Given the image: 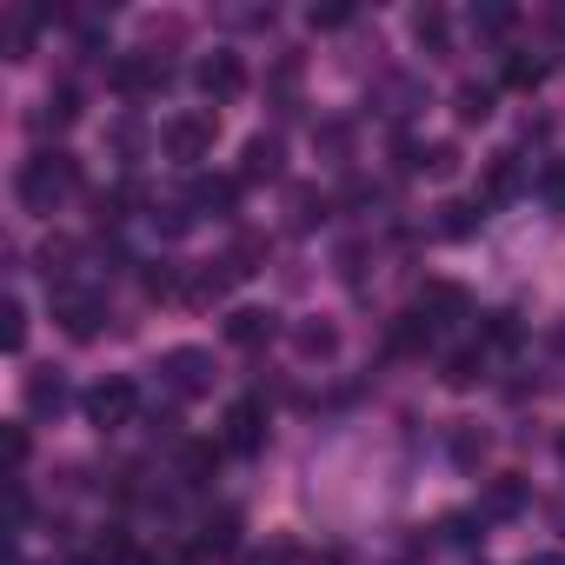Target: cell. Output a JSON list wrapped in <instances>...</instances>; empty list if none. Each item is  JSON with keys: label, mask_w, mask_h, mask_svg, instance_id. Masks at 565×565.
<instances>
[{"label": "cell", "mask_w": 565, "mask_h": 565, "mask_svg": "<svg viewBox=\"0 0 565 565\" xmlns=\"http://www.w3.org/2000/svg\"><path fill=\"white\" fill-rule=\"evenodd\" d=\"M14 186H21V206H28V213H54V206L81 186V160H74V153H34Z\"/></svg>", "instance_id": "1"}, {"label": "cell", "mask_w": 565, "mask_h": 565, "mask_svg": "<svg viewBox=\"0 0 565 565\" xmlns=\"http://www.w3.org/2000/svg\"><path fill=\"white\" fill-rule=\"evenodd\" d=\"M167 81H173V67H167L160 54H120V61L107 67V87H114L120 100H153V94H167Z\"/></svg>", "instance_id": "2"}, {"label": "cell", "mask_w": 565, "mask_h": 565, "mask_svg": "<svg viewBox=\"0 0 565 565\" xmlns=\"http://www.w3.org/2000/svg\"><path fill=\"white\" fill-rule=\"evenodd\" d=\"M213 114H173L167 127H160V153L167 160H180V167H200L206 153H213Z\"/></svg>", "instance_id": "3"}, {"label": "cell", "mask_w": 565, "mask_h": 565, "mask_svg": "<svg viewBox=\"0 0 565 565\" xmlns=\"http://www.w3.org/2000/svg\"><path fill=\"white\" fill-rule=\"evenodd\" d=\"M81 406H87V426H100V433H120V426L140 413V386H134V380H100V386H94Z\"/></svg>", "instance_id": "4"}, {"label": "cell", "mask_w": 565, "mask_h": 565, "mask_svg": "<svg viewBox=\"0 0 565 565\" xmlns=\"http://www.w3.org/2000/svg\"><path fill=\"white\" fill-rule=\"evenodd\" d=\"M160 380H167L173 399H200V393L213 386V353H200V347H173V353L160 360Z\"/></svg>", "instance_id": "5"}, {"label": "cell", "mask_w": 565, "mask_h": 565, "mask_svg": "<svg viewBox=\"0 0 565 565\" xmlns=\"http://www.w3.org/2000/svg\"><path fill=\"white\" fill-rule=\"evenodd\" d=\"M193 81H200V94H206V100H239V94H246V61H239V54H226V47H213V54L193 67Z\"/></svg>", "instance_id": "6"}, {"label": "cell", "mask_w": 565, "mask_h": 565, "mask_svg": "<svg viewBox=\"0 0 565 565\" xmlns=\"http://www.w3.org/2000/svg\"><path fill=\"white\" fill-rule=\"evenodd\" d=\"M54 320H61V333H67V340H94V333H100V320H107V307H100V294L61 287V294H54Z\"/></svg>", "instance_id": "7"}, {"label": "cell", "mask_w": 565, "mask_h": 565, "mask_svg": "<svg viewBox=\"0 0 565 565\" xmlns=\"http://www.w3.org/2000/svg\"><path fill=\"white\" fill-rule=\"evenodd\" d=\"M220 446L226 452H259L266 446V406L259 399H233L226 419H220Z\"/></svg>", "instance_id": "8"}, {"label": "cell", "mask_w": 565, "mask_h": 565, "mask_svg": "<svg viewBox=\"0 0 565 565\" xmlns=\"http://www.w3.org/2000/svg\"><path fill=\"white\" fill-rule=\"evenodd\" d=\"M519 193V153H492L486 160V180H479V206H499Z\"/></svg>", "instance_id": "9"}, {"label": "cell", "mask_w": 565, "mask_h": 565, "mask_svg": "<svg viewBox=\"0 0 565 565\" xmlns=\"http://www.w3.org/2000/svg\"><path fill=\"white\" fill-rule=\"evenodd\" d=\"M279 160H287V153H279V140L273 134H253L246 140V160H239V180H279Z\"/></svg>", "instance_id": "10"}, {"label": "cell", "mask_w": 565, "mask_h": 565, "mask_svg": "<svg viewBox=\"0 0 565 565\" xmlns=\"http://www.w3.org/2000/svg\"><path fill=\"white\" fill-rule=\"evenodd\" d=\"M226 340H233V347L273 340V313H266V307H233V313H226Z\"/></svg>", "instance_id": "11"}, {"label": "cell", "mask_w": 565, "mask_h": 565, "mask_svg": "<svg viewBox=\"0 0 565 565\" xmlns=\"http://www.w3.org/2000/svg\"><path fill=\"white\" fill-rule=\"evenodd\" d=\"M186 200H193L200 213H233V200H239V180H220V173H200Z\"/></svg>", "instance_id": "12"}, {"label": "cell", "mask_w": 565, "mask_h": 565, "mask_svg": "<svg viewBox=\"0 0 565 565\" xmlns=\"http://www.w3.org/2000/svg\"><path fill=\"white\" fill-rule=\"evenodd\" d=\"M233 552H239V519H233V512L206 519V525H200V558H233Z\"/></svg>", "instance_id": "13"}, {"label": "cell", "mask_w": 565, "mask_h": 565, "mask_svg": "<svg viewBox=\"0 0 565 565\" xmlns=\"http://www.w3.org/2000/svg\"><path fill=\"white\" fill-rule=\"evenodd\" d=\"M233 279V259H213V266H186V300H220Z\"/></svg>", "instance_id": "14"}, {"label": "cell", "mask_w": 565, "mask_h": 565, "mask_svg": "<svg viewBox=\"0 0 565 565\" xmlns=\"http://www.w3.org/2000/svg\"><path fill=\"white\" fill-rule=\"evenodd\" d=\"M67 406V380L47 366V373H28V413H61Z\"/></svg>", "instance_id": "15"}, {"label": "cell", "mask_w": 565, "mask_h": 565, "mask_svg": "<svg viewBox=\"0 0 565 565\" xmlns=\"http://www.w3.org/2000/svg\"><path fill=\"white\" fill-rule=\"evenodd\" d=\"M419 313H426L433 327H446V320L466 313V294H459V287H426V294H419Z\"/></svg>", "instance_id": "16"}, {"label": "cell", "mask_w": 565, "mask_h": 565, "mask_svg": "<svg viewBox=\"0 0 565 565\" xmlns=\"http://www.w3.org/2000/svg\"><path fill=\"white\" fill-rule=\"evenodd\" d=\"M433 333H439V327H433L426 313H399V320H393V353H419V347H433Z\"/></svg>", "instance_id": "17"}, {"label": "cell", "mask_w": 565, "mask_h": 565, "mask_svg": "<svg viewBox=\"0 0 565 565\" xmlns=\"http://www.w3.org/2000/svg\"><path fill=\"white\" fill-rule=\"evenodd\" d=\"M213 466H220V446H213V439H193V446L180 452V472H186V486H200Z\"/></svg>", "instance_id": "18"}, {"label": "cell", "mask_w": 565, "mask_h": 565, "mask_svg": "<svg viewBox=\"0 0 565 565\" xmlns=\"http://www.w3.org/2000/svg\"><path fill=\"white\" fill-rule=\"evenodd\" d=\"M519 505H525V486H519V479H492V486H486V512H492V519H512Z\"/></svg>", "instance_id": "19"}, {"label": "cell", "mask_w": 565, "mask_h": 565, "mask_svg": "<svg viewBox=\"0 0 565 565\" xmlns=\"http://www.w3.org/2000/svg\"><path fill=\"white\" fill-rule=\"evenodd\" d=\"M0 347H8V353H21V347H28V307H21V300L0 307Z\"/></svg>", "instance_id": "20"}, {"label": "cell", "mask_w": 565, "mask_h": 565, "mask_svg": "<svg viewBox=\"0 0 565 565\" xmlns=\"http://www.w3.org/2000/svg\"><path fill=\"white\" fill-rule=\"evenodd\" d=\"M439 213H446V220H439V233H446V239H466V233H472V226L486 220V213H479L472 200H452V206H439Z\"/></svg>", "instance_id": "21"}, {"label": "cell", "mask_w": 565, "mask_h": 565, "mask_svg": "<svg viewBox=\"0 0 565 565\" xmlns=\"http://www.w3.org/2000/svg\"><path fill=\"white\" fill-rule=\"evenodd\" d=\"M413 34H419V47L446 54V14H439V8H419V14H413Z\"/></svg>", "instance_id": "22"}, {"label": "cell", "mask_w": 565, "mask_h": 565, "mask_svg": "<svg viewBox=\"0 0 565 565\" xmlns=\"http://www.w3.org/2000/svg\"><path fill=\"white\" fill-rule=\"evenodd\" d=\"M294 347H300L307 360H327V353L340 347V333H333V327H300V333H294Z\"/></svg>", "instance_id": "23"}, {"label": "cell", "mask_w": 565, "mask_h": 565, "mask_svg": "<svg viewBox=\"0 0 565 565\" xmlns=\"http://www.w3.org/2000/svg\"><path fill=\"white\" fill-rule=\"evenodd\" d=\"M512 21H519V14L505 8V0H486V8L472 14V28H479V34H512Z\"/></svg>", "instance_id": "24"}, {"label": "cell", "mask_w": 565, "mask_h": 565, "mask_svg": "<svg viewBox=\"0 0 565 565\" xmlns=\"http://www.w3.org/2000/svg\"><path fill=\"white\" fill-rule=\"evenodd\" d=\"M539 81H545V61H532V54L505 61V87H539Z\"/></svg>", "instance_id": "25"}, {"label": "cell", "mask_w": 565, "mask_h": 565, "mask_svg": "<svg viewBox=\"0 0 565 565\" xmlns=\"http://www.w3.org/2000/svg\"><path fill=\"white\" fill-rule=\"evenodd\" d=\"M486 114H492V87L466 81V87H459V120H486Z\"/></svg>", "instance_id": "26"}, {"label": "cell", "mask_w": 565, "mask_h": 565, "mask_svg": "<svg viewBox=\"0 0 565 565\" xmlns=\"http://www.w3.org/2000/svg\"><path fill=\"white\" fill-rule=\"evenodd\" d=\"M479 366H486V353H479V347H466V353H452V360H446V380H452V386H472V380H479Z\"/></svg>", "instance_id": "27"}, {"label": "cell", "mask_w": 565, "mask_h": 565, "mask_svg": "<svg viewBox=\"0 0 565 565\" xmlns=\"http://www.w3.org/2000/svg\"><path fill=\"white\" fill-rule=\"evenodd\" d=\"M539 200H545L552 213H565V160H552V167L539 173Z\"/></svg>", "instance_id": "28"}, {"label": "cell", "mask_w": 565, "mask_h": 565, "mask_svg": "<svg viewBox=\"0 0 565 565\" xmlns=\"http://www.w3.org/2000/svg\"><path fill=\"white\" fill-rule=\"evenodd\" d=\"M452 459H459V466H479V459H486V433H472V426H466V433L452 439Z\"/></svg>", "instance_id": "29"}, {"label": "cell", "mask_w": 565, "mask_h": 565, "mask_svg": "<svg viewBox=\"0 0 565 565\" xmlns=\"http://www.w3.org/2000/svg\"><path fill=\"white\" fill-rule=\"evenodd\" d=\"M0 452H8V472H21V466H28V426H8Z\"/></svg>", "instance_id": "30"}, {"label": "cell", "mask_w": 565, "mask_h": 565, "mask_svg": "<svg viewBox=\"0 0 565 565\" xmlns=\"http://www.w3.org/2000/svg\"><path fill=\"white\" fill-rule=\"evenodd\" d=\"M294 220H300V226L327 220V200H320V193H294Z\"/></svg>", "instance_id": "31"}, {"label": "cell", "mask_w": 565, "mask_h": 565, "mask_svg": "<svg viewBox=\"0 0 565 565\" xmlns=\"http://www.w3.org/2000/svg\"><path fill=\"white\" fill-rule=\"evenodd\" d=\"M353 21V8H313V28H347Z\"/></svg>", "instance_id": "32"}, {"label": "cell", "mask_w": 565, "mask_h": 565, "mask_svg": "<svg viewBox=\"0 0 565 565\" xmlns=\"http://www.w3.org/2000/svg\"><path fill=\"white\" fill-rule=\"evenodd\" d=\"M8 519H14V532H21V525H28V492H21V486H14V492H8Z\"/></svg>", "instance_id": "33"}, {"label": "cell", "mask_w": 565, "mask_h": 565, "mask_svg": "<svg viewBox=\"0 0 565 565\" xmlns=\"http://www.w3.org/2000/svg\"><path fill=\"white\" fill-rule=\"evenodd\" d=\"M446 539H452V545H466V539H472V519H466V512H452V519H446Z\"/></svg>", "instance_id": "34"}, {"label": "cell", "mask_w": 565, "mask_h": 565, "mask_svg": "<svg viewBox=\"0 0 565 565\" xmlns=\"http://www.w3.org/2000/svg\"><path fill=\"white\" fill-rule=\"evenodd\" d=\"M140 565H200V552H167V558H140Z\"/></svg>", "instance_id": "35"}, {"label": "cell", "mask_w": 565, "mask_h": 565, "mask_svg": "<svg viewBox=\"0 0 565 565\" xmlns=\"http://www.w3.org/2000/svg\"><path fill=\"white\" fill-rule=\"evenodd\" d=\"M525 565H565V552H539V558H525Z\"/></svg>", "instance_id": "36"}, {"label": "cell", "mask_w": 565, "mask_h": 565, "mask_svg": "<svg viewBox=\"0 0 565 565\" xmlns=\"http://www.w3.org/2000/svg\"><path fill=\"white\" fill-rule=\"evenodd\" d=\"M558 459H565V439H558Z\"/></svg>", "instance_id": "37"}]
</instances>
